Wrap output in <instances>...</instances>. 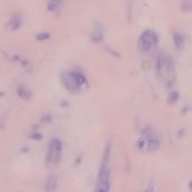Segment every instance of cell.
<instances>
[{"label": "cell", "instance_id": "6da1fadb", "mask_svg": "<svg viewBox=\"0 0 192 192\" xmlns=\"http://www.w3.org/2000/svg\"><path fill=\"white\" fill-rule=\"evenodd\" d=\"M62 148V143L59 140L54 139L50 141L46 158V162L47 165L55 166L59 162Z\"/></svg>", "mask_w": 192, "mask_h": 192}, {"label": "cell", "instance_id": "7a4b0ae2", "mask_svg": "<svg viewBox=\"0 0 192 192\" xmlns=\"http://www.w3.org/2000/svg\"><path fill=\"white\" fill-rule=\"evenodd\" d=\"M158 42V35L156 32L151 29H147L140 36L138 45L140 50L148 51Z\"/></svg>", "mask_w": 192, "mask_h": 192}, {"label": "cell", "instance_id": "3957f363", "mask_svg": "<svg viewBox=\"0 0 192 192\" xmlns=\"http://www.w3.org/2000/svg\"><path fill=\"white\" fill-rule=\"evenodd\" d=\"M62 84L70 93L75 94L79 91L80 86L73 77L72 71H64L61 74Z\"/></svg>", "mask_w": 192, "mask_h": 192}, {"label": "cell", "instance_id": "277c9868", "mask_svg": "<svg viewBox=\"0 0 192 192\" xmlns=\"http://www.w3.org/2000/svg\"><path fill=\"white\" fill-rule=\"evenodd\" d=\"M90 38L93 42H100L104 36V28L102 24L99 22L93 23L90 30Z\"/></svg>", "mask_w": 192, "mask_h": 192}, {"label": "cell", "instance_id": "5b68a950", "mask_svg": "<svg viewBox=\"0 0 192 192\" xmlns=\"http://www.w3.org/2000/svg\"><path fill=\"white\" fill-rule=\"evenodd\" d=\"M21 24V17L19 15L15 14L11 16V17L10 18L9 21L6 24V26L8 28H9L10 30L15 31L20 26Z\"/></svg>", "mask_w": 192, "mask_h": 192}, {"label": "cell", "instance_id": "8992f818", "mask_svg": "<svg viewBox=\"0 0 192 192\" xmlns=\"http://www.w3.org/2000/svg\"><path fill=\"white\" fill-rule=\"evenodd\" d=\"M174 44L177 49H182L183 47L185 42V37L184 35L179 33L176 32L173 35Z\"/></svg>", "mask_w": 192, "mask_h": 192}, {"label": "cell", "instance_id": "52a82bcc", "mask_svg": "<svg viewBox=\"0 0 192 192\" xmlns=\"http://www.w3.org/2000/svg\"><path fill=\"white\" fill-rule=\"evenodd\" d=\"M17 94L21 98L25 100H29L32 96V93L31 90L26 87L22 86H19L17 88Z\"/></svg>", "mask_w": 192, "mask_h": 192}, {"label": "cell", "instance_id": "ba28073f", "mask_svg": "<svg viewBox=\"0 0 192 192\" xmlns=\"http://www.w3.org/2000/svg\"><path fill=\"white\" fill-rule=\"evenodd\" d=\"M57 185V179L55 175H51L47 179L45 188L47 191H54Z\"/></svg>", "mask_w": 192, "mask_h": 192}, {"label": "cell", "instance_id": "9c48e42d", "mask_svg": "<svg viewBox=\"0 0 192 192\" xmlns=\"http://www.w3.org/2000/svg\"><path fill=\"white\" fill-rule=\"evenodd\" d=\"M72 73L79 86L83 85L85 82L86 78L82 73L77 71H72Z\"/></svg>", "mask_w": 192, "mask_h": 192}, {"label": "cell", "instance_id": "30bf717a", "mask_svg": "<svg viewBox=\"0 0 192 192\" xmlns=\"http://www.w3.org/2000/svg\"><path fill=\"white\" fill-rule=\"evenodd\" d=\"M179 93L176 91H173L170 93L168 96L167 102L170 104H174L179 99Z\"/></svg>", "mask_w": 192, "mask_h": 192}, {"label": "cell", "instance_id": "8fae6325", "mask_svg": "<svg viewBox=\"0 0 192 192\" xmlns=\"http://www.w3.org/2000/svg\"><path fill=\"white\" fill-rule=\"evenodd\" d=\"M61 3V1H49L47 6V9L49 11H54L58 8Z\"/></svg>", "mask_w": 192, "mask_h": 192}, {"label": "cell", "instance_id": "7c38bea8", "mask_svg": "<svg viewBox=\"0 0 192 192\" xmlns=\"http://www.w3.org/2000/svg\"><path fill=\"white\" fill-rule=\"evenodd\" d=\"M50 37V35L47 32H42L40 33L35 35V39L37 41H42L45 40H47Z\"/></svg>", "mask_w": 192, "mask_h": 192}, {"label": "cell", "instance_id": "4fadbf2b", "mask_svg": "<svg viewBox=\"0 0 192 192\" xmlns=\"http://www.w3.org/2000/svg\"><path fill=\"white\" fill-rule=\"evenodd\" d=\"M182 9L183 11H189L192 9V3L191 1H185L182 5Z\"/></svg>", "mask_w": 192, "mask_h": 192}, {"label": "cell", "instance_id": "5bb4252c", "mask_svg": "<svg viewBox=\"0 0 192 192\" xmlns=\"http://www.w3.org/2000/svg\"><path fill=\"white\" fill-rule=\"evenodd\" d=\"M105 50L109 52L110 54H111L112 55L114 56H115V57H117V58L120 57V55L118 52L115 51V50H114L113 49H112V48H111L109 46H106L105 47Z\"/></svg>", "mask_w": 192, "mask_h": 192}, {"label": "cell", "instance_id": "9a60e30c", "mask_svg": "<svg viewBox=\"0 0 192 192\" xmlns=\"http://www.w3.org/2000/svg\"><path fill=\"white\" fill-rule=\"evenodd\" d=\"M30 138L32 139L35 140H39L42 139V135L39 133H33L30 135Z\"/></svg>", "mask_w": 192, "mask_h": 192}, {"label": "cell", "instance_id": "2e32d148", "mask_svg": "<svg viewBox=\"0 0 192 192\" xmlns=\"http://www.w3.org/2000/svg\"><path fill=\"white\" fill-rule=\"evenodd\" d=\"M52 117L50 115H45L44 117H42L41 119V121L45 123H49L52 121Z\"/></svg>", "mask_w": 192, "mask_h": 192}, {"label": "cell", "instance_id": "e0dca14e", "mask_svg": "<svg viewBox=\"0 0 192 192\" xmlns=\"http://www.w3.org/2000/svg\"><path fill=\"white\" fill-rule=\"evenodd\" d=\"M61 106H63V107H66L68 105V103L65 100L64 101H62L61 102Z\"/></svg>", "mask_w": 192, "mask_h": 192}, {"label": "cell", "instance_id": "ac0fdd59", "mask_svg": "<svg viewBox=\"0 0 192 192\" xmlns=\"http://www.w3.org/2000/svg\"><path fill=\"white\" fill-rule=\"evenodd\" d=\"M95 192H108V191L103 189H100V188H96Z\"/></svg>", "mask_w": 192, "mask_h": 192}, {"label": "cell", "instance_id": "d6986e66", "mask_svg": "<svg viewBox=\"0 0 192 192\" xmlns=\"http://www.w3.org/2000/svg\"><path fill=\"white\" fill-rule=\"evenodd\" d=\"M190 186H191V188H192V182H191V184H190Z\"/></svg>", "mask_w": 192, "mask_h": 192}]
</instances>
